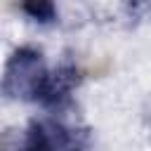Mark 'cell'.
Here are the masks:
<instances>
[{"instance_id":"5b68a950","label":"cell","mask_w":151,"mask_h":151,"mask_svg":"<svg viewBox=\"0 0 151 151\" xmlns=\"http://www.w3.org/2000/svg\"><path fill=\"white\" fill-rule=\"evenodd\" d=\"M130 2H132V5H134V2H139V0H130Z\"/></svg>"},{"instance_id":"6da1fadb","label":"cell","mask_w":151,"mask_h":151,"mask_svg":"<svg viewBox=\"0 0 151 151\" xmlns=\"http://www.w3.org/2000/svg\"><path fill=\"white\" fill-rule=\"evenodd\" d=\"M50 83V71L40 50L19 47L12 52L2 76V92L9 99L21 101H40Z\"/></svg>"},{"instance_id":"277c9868","label":"cell","mask_w":151,"mask_h":151,"mask_svg":"<svg viewBox=\"0 0 151 151\" xmlns=\"http://www.w3.org/2000/svg\"><path fill=\"white\" fill-rule=\"evenodd\" d=\"M26 17H31L38 24H52L57 21V7L54 0H19Z\"/></svg>"},{"instance_id":"7a4b0ae2","label":"cell","mask_w":151,"mask_h":151,"mask_svg":"<svg viewBox=\"0 0 151 151\" xmlns=\"http://www.w3.org/2000/svg\"><path fill=\"white\" fill-rule=\"evenodd\" d=\"M87 144V127L68 125L57 118H35L12 149L5 144V151H83Z\"/></svg>"},{"instance_id":"3957f363","label":"cell","mask_w":151,"mask_h":151,"mask_svg":"<svg viewBox=\"0 0 151 151\" xmlns=\"http://www.w3.org/2000/svg\"><path fill=\"white\" fill-rule=\"evenodd\" d=\"M80 80V71L73 61H61L52 73H50V83H47V90L40 99L42 106L47 109H61L71 101V92L76 90Z\"/></svg>"}]
</instances>
